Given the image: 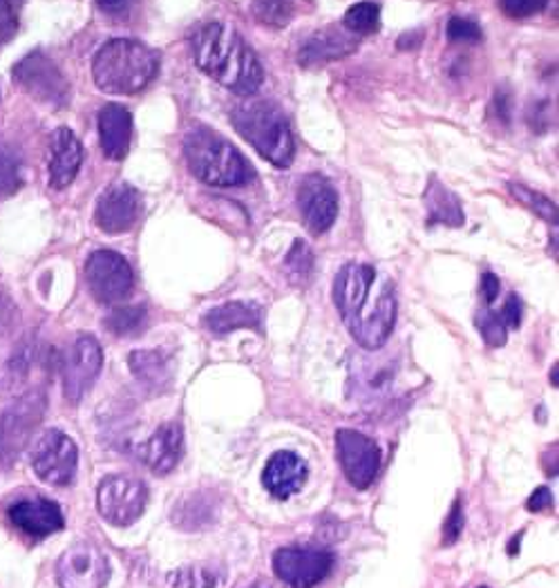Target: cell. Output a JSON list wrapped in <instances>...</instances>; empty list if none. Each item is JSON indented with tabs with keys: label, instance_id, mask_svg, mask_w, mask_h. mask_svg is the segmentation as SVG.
I'll use <instances>...</instances> for the list:
<instances>
[{
	"label": "cell",
	"instance_id": "obj_1",
	"mask_svg": "<svg viewBox=\"0 0 559 588\" xmlns=\"http://www.w3.org/2000/svg\"><path fill=\"white\" fill-rule=\"evenodd\" d=\"M334 304L358 345L368 351L385 347L396 323V293L374 266L345 264L334 280Z\"/></svg>",
	"mask_w": 559,
	"mask_h": 588
},
{
	"label": "cell",
	"instance_id": "obj_2",
	"mask_svg": "<svg viewBox=\"0 0 559 588\" xmlns=\"http://www.w3.org/2000/svg\"><path fill=\"white\" fill-rule=\"evenodd\" d=\"M195 65L237 97H251L264 82V70L239 34L222 23H209L192 34Z\"/></svg>",
	"mask_w": 559,
	"mask_h": 588
},
{
	"label": "cell",
	"instance_id": "obj_3",
	"mask_svg": "<svg viewBox=\"0 0 559 588\" xmlns=\"http://www.w3.org/2000/svg\"><path fill=\"white\" fill-rule=\"evenodd\" d=\"M157 72L159 54L135 38H112L92 59L95 84L108 95H137Z\"/></svg>",
	"mask_w": 559,
	"mask_h": 588
},
{
	"label": "cell",
	"instance_id": "obj_4",
	"mask_svg": "<svg viewBox=\"0 0 559 588\" xmlns=\"http://www.w3.org/2000/svg\"><path fill=\"white\" fill-rule=\"evenodd\" d=\"M184 157L188 171L209 186L231 188L245 186L253 179V168L243 152L207 126H197L186 133Z\"/></svg>",
	"mask_w": 559,
	"mask_h": 588
},
{
	"label": "cell",
	"instance_id": "obj_5",
	"mask_svg": "<svg viewBox=\"0 0 559 588\" xmlns=\"http://www.w3.org/2000/svg\"><path fill=\"white\" fill-rule=\"evenodd\" d=\"M233 128L245 137L260 157L275 168H289L296 157V141L287 116L271 101H245L231 110Z\"/></svg>",
	"mask_w": 559,
	"mask_h": 588
},
{
	"label": "cell",
	"instance_id": "obj_6",
	"mask_svg": "<svg viewBox=\"0 0 559 588\" xmlns=\"http://www.w3.org/2000/svg\"><path fill=\"white\" fill-rule=\"evenodd\" d=\"M48 410L44 389H32L0 414V465L12 467L29 446L34 429Z\"/></svg>",
	"mask_w": 559,
	"mask_h": 588
},
{
	"label": "cell",
	"instance_id": "obj_7",
	"mask_svg": "<svg viewBox=\"0 0 559 588\" xmlns=\"http://www.w3.org/2000/svg\"><path fill=\"white\" fill-rule=\"evenodd\" d=\"M86 283L99 304L124 302L135 287V276L128 260L114 251H95L86 262Z\"/></svg>",
	"mask_w": 559,
	"mask_h": 588
},
{
	"label": "cell",
	"instance_id": "obj_8",
	"mask_svg": "<svg viewBox=\"0 0 559 588\" xmlns=\"http://www.w3.org/2000/svg\"><path fill=\"white\" fill-rule=\"evenodd\" d=\"M78 450L76 443L61 429H48L32 446V467L50 486H70L76 477Z\"/></svg>",
	"mask_w": 559,
	"mask_h": 588
},
{
	"label": "cell",
	"instance_id": "obj_9",
	"mask_svg": "<svg viewBox=\"0 0 559 588\" xmlns=\"http://www.w3.org/2000/svg\"><path fill=\"white\" fill-rule=\"evenodd\" d=\"M148 503V490L141 481L124 475L105 477L97 490L99 515L112 526L135 524Z\"/></svg>",
	"mask_w": 559,
	"mask_h": 588
},
{
	"label": "cell",
	"instance_id": "obj_10",
	"mask_svg": "<svg viewBox=\"0 0 559 588\" xmlns=\"http://www.w3.org/2000/svg\"><path fill=\"white\" fill-rule=\"evenodd\" d=\"M103 367V349L95 336H78L61 361L65 401L76 405L95 385Z\"/></svg>",
	"mask_w": 559,
	"mask_h": 588
},
{
	"label": "cell",
	"instance_id": "obj_11",
	"mask_svg": "<svg viewBox=\"0 0 559 588\" xmlns=\"http://www.w3.org/2000/svg\"><path fill=\"white\" fill-rule=\"evenodd\" d=\"M57 579L61 588H103L110 579V564L92 541H76L59 558Z\"/></svg>",
	"mask_w": 559,
	"mask_h": 588
},
{
	"label": "cell",
	"instance_id": "obj_12",
	"mask_svg": "<svg viewBox=\"0 0 559 588\" xmlns=\"http://www.w3.org/2000/svg\"><path fill=\"white\" fill-rule=\"evenodd\" d=\"M336 452L347 481L358 490H368L381 467V450L376 441L363 433H356V429H338Z\"/></svg>",
	"mask_w": 559,
	"mask_h": 588
},
{
	"label": "cell",
	"instance_id": "obj_13",
	"mask_svg": "<svg viewBox=\"0 0 559 588\" xmlns=\"http://www.w3.org/2000/svg\"><path fill=\"white\" fill-rule=\"evenodd\" d=\"M12 76L25 92L36 97L38 101L52 105L67 103L70 86L65 82V76L57 67V63L48 59L44 52H34L25 57L21 63H16Z\"/></svg>",
	"mask_w": 559,
	"mask_h": 588
},
{
	"label": "cell",
	"instance_id": "obj_14",
	"mask_svg": "<svg viewBox=\"0 0 559 588\" xmlns=\"http://www.w3.org/2000/svg\"><path fill=\"white\" fill-rule=\"evenodd\" d=\"M334 568V558L315 548H280L273 555L275 575L291 588H313Z\"/></svg>",
	"mask_w": 559,
	"mask_h": 588
},
{
	"label": "cell",
	"instance_id": "obj_15",
	"mask_svg": "<svg viewBox=\"0 0 559 588\" xmlns=\"http://www.w3.org/2000/svg\"><path fill=\"white\" fill-rule=\"evenodd\" d=\"M298 209L309 233L323 235L338 217V190L323 175H307L298 186Z\"/></svg>",
	"mask_w": 559,
	"mask_h": 588
},
{
	"label": "cell",
	"instance_id": "obj_16",
	"mask_svg": "<svg viewBox=\"0 0 559 588\" xmlns=\"http://www.w3.org/2000/svg\"><path fill=\"white\" fill-rule=\"evenodd\" d=\"M141 215V195L131 184H112L97 202L95 222L103 233L131 230Z\"/></svg>",
	"mask_w": 559,
	"mask_h": 588
},
{
	"label": "cell",
	"instance_id": "obj_17",
	"mask_svg": "<svg viewBox=\"0 0 559 588\" xmlns=\"http://www.w3.org/2000/svg\"><path fill=\"white\" fill-rule=\"evenodd\" d=\"M10 522L34 539H44L65 526L59 503L46 497L21 499L10 508Z\"/></svg>",
	"mask_w": 559,
	"mask_h": 588
},
{
	"label": "cell",
	"instance_id": "obj_18",
	"mask_svg": "<svg viewBox=\"0 0 559 588\" xmlns=\"http://www.w3.org/2000/svg\"><path fill=\"white\" fill-rule=\"evenodd\" d=\"M182 456H184V433L179 423H164L139 448V459L157 477L173 473Z\"/></svg>",
	"mask_w": 559,
	"mask_h": 588
},
{
	"label": "cell",
	"instance_id": "obj_19",
	"mask_svg": "<svg viewBox=\"0 0 559 588\" xmlns=\"http://www.w3.org/2000/svg\"><path fill=\"white\" fill-rule=\"evenodd\" d=\"M358 50V38L347 29H323L309 36L298 52V63L302 67H323L327 63L340 61Z\"/></svg>",
	"mask_w": 559,
	"mask_h": 588
},
{
	"label": "cell",
	"instance_id": "obj_20",
	"mask_svg": "<svg viewBox=\"0 0 559 588\" xmlns=\"http://www.w3.org/2000/svg\"><path fill=\"white\" fill-rule=\"evenodd\" d=\"M84 164V146L70 128H57L50 137V184L61 190L67 188Z\"/></svg>",
	"mask_w": 559,
	"mask_h": 588
},
{
	"label": "cell",
	"instance_id": "obj_21",
	"mask_svg": "<svg viewBox=\"0 0 559 588\" xmlns=\"http://www.w3.org/2000/svg\"><path fill=\"white\" fill-rule=\"evenodd\" d=\"M307 463L296 454V452H275L262 473V484L264 488L275 497V499H291L296 492H300V488L307 481Z\"/></svg>",
	"mask_w": 559,
	"mask_h": 588
},
{
	"label": "cell",
	"instance_id": "obj_22",
	"mask_svg": "<svg viewBox=\"0 0 559 588\" xmlns=\"http://www.w3.org/2000/svg\"><path fill=\"white\" fill-rule=\"evenodd\" d=\"M133 114L122 103H108L99 110V141L110 162H122L131 150Z\"/></svg>",
	"mask_w": 559,
	"mask_h": 588
},
{
	"label": "cell",
	"instance_id": "obj_23",
	"mask_svg": "<svg viewBox=\"0 0 559 588\" xmlns=\"http://www.w3.org/2000/svg\"><path fill=\"white\" fill-rule=\"evenodd\" d=\"M204 325L213 334H231L237 329H256L262 325V309L253 302H226L211 309L204 316Z\"/></svg>",
	"mask_w": 559,
	"mask_h": 588
},
{
	"label": "cell",
	"instance_id": "obj_24",
	"mask_svg": "<svg viewBox=\"0 0 559 588\" xmlns=\"http://www.w3.org/2000/svg\"><path fill=\"white\" fill-rule=\"evenodd\" d=\"M220 503L207 490L184 497L173 511V524L182 530H204L218 522Z\"/></svg>",
	"mask_w": 559,
	"mask_h": 588
},
{
	"label": "cell",
	"instance_id": "obj_25",
	"mask_svg": "<svg viewBox=\"0 0 559 588\" xmlns=\"http://www.w3.org/2000/svg\"><path fill=\"white\" fill-rule=\"evenodd\" d=\"M423 202L427 209V217H430L427 224L430 226H434V224H444L450 228L463 226L465 217H463L461 202L444 182H438L436 177H430V184L423 195Z\"/></svg>",
	"mask_w": 559,
	"mask_h": 588
},
{
	"label": "cell",
	"instance_id": "obj_26",
	"mask_svg": "<svg viewBox=\"0 0 559 588\" xmlns=\"http://www.w3.org/2000/svg\"><path fill=\"white\" fill-rule=\"evenodd\" d=\"M128 365H131V372L137 376V380H141L150 389H162L164 385L171 383V376H173L171 359L164 354V351H157V349L133 351V354L128 356Z\"/></svg>",
	"mask_w": 559,
	"mask_h": 588
},
{
	"label": "cell",
	"instance_id": "obj_27",
	"mask_svg": "<svg viewBox=\"0 0 559 588\" xmlns=\"http://www.w3.org/2000/svg\"><path fill=\"white\" fill-rule=\"evenodd\" d=\"M146 321H148V311L144 304L114 306L105 318V329L114 336H133L144 329Z\"/></svg>",
	"mask_w": 559,
	"mask_h": 588
},
{
	"label": "cell",
	"instance_id": "obj_28",
	"mask_svg": "<svg viewBox=\"0 0 559 588\" xmlns=\"http://www.w3.org/2000/svg\"><path fill=\"white\" fill-rule=\"evenodd\" d=\"M222 573L209 564H190L169 575L173 588H218Z\"/></svg>",
	"mask_w": 559,
	"mask_h": 588
},
{
	"label": "cell",
	"instance_id": "obj_29",
	"mask_svg": "<svg viewBox=\"0 0 559 588\" xmlns=\"http://www.w3.org/2000/svg\"><path fill=\"white\" fill-rule=\"evenodd\" d=\"M296 12V0H253L251 14L266 27H287Z\"/></svg>",
	"mask_w": 559,
	"mask_h": 588
},
{
	"label": "cell",
	"instance_id": "obj_30",
	"mask_svg": "<svg viewBox=\"0 0 559 588\" xmlns=\"http://www.w3.org/2000/svg\"><path fill=\"white\" fill-rule=\"evenodd\" d=\"M343 25L347 32L353 36H368L374 34L381 25V8L376 3H356L353 8L347 10Z\"/></svg>",
	"mask_w": 559,
	"mask_h": 588
},
{
	"label": "cell",
	"instance_id": "obj_31",
	"mask_svg": "<svg viewBox=\"0 0 559 588\" xmlns=\"http://www.w3.org/2000/svg\"><path fill=\"white\" fill-rule=\"evenodd\" d=\"M23 186L21 162L12 148L0 143V202L12 198Z\"/></svg>",
	"mask_w": 559,
	"mask_h": 588
},
{
	"label": "cell",
	"instance_id": "obj_32",
	"mask_svg": "<svg viewBox=\"0 0 559 588\" xmlns=\"http://www.w3.org/2000/svg\"><path fill=\"white\" fill-rule=\"evenodd\" d=\"M508 190H510V195L517 202H522L529 211H533L535 215H539L548 224L557 226V207H555V202H550L546 198V195H542L537 190H531V188H526L522 184H508Z\"/></svg>",
	"mask_w": 559,
	"mask_h": 588
},
{
	"label": "cell",
	"instance_id": "obj_33",
	"mask_svg": "<svg viewBox=\"0 0 559 588\" xmlns=\"http://www.w3.org/2000/svg\"><path fill=\"white\" fill-rule=\"evenodd\" d=\"M285 268L294 285H307L313 273V253L305 240H296L291 251L287 253Z\"/></svg>",
	"mask_w": 559,
	"mask_h": 588
},
{
	"label": "cell",
	"instance_id": "obj_34",
	"mask_svg": "<svg viewBox=\"0 0 559 588\" xmlns=\"http://www.w3.org/2000/svg\"><path fill=\"white\" fill-rule=\"evenodd\" d=\"M476 329L482 331L484 340L490 347H501L508 340V327L504 325L499 313H495L493 309H484L482 313H479V316H476Z\"/></svg>",
	"mask_w": 559,
	"mask_h": 588
},
{
	"label": "cell",
	"instance_id": "obj_35",
	"mask_svg": "<svg viewBox=\"0 0 559 588\" xmlns=\"http://www.w3.org/2000/svg\"><path fill=\"white\" fill-rule=\"evenodd\" d=\"M448 38L455 43H476L482 38V27H479L474 21L452 16L448 21Z\"/></svg>",
	"mask_w": 559,
	"mask_h": 588
},
{
	"label": "cell",
	"instance_id": "obj_36",
	"mask_svg": "<svg viewBox=\"0 0 559 588\" xmlns=\"http://www.w3.org/2000/svg\"><path fill=\"white\" fill-rule=\"evenodd\" d=\"M499 5L510 18H529L544 12L548 0H499Z\"/></svg>",
	"mask_w": 559,
	"mask_h": 588
},
{
	"label": "cell",
	"instance_id": "obj_37",
	"mask_svg": "<svg viewBox=\"0 0 559 588\" xmlns=\"http://www.w3.org/2000/svg\"><path fill=\"white\" fill-rule=\"evenodd\" d=\"M461 533H463V503H461V499H457L446 524H444V543L452 546L461 537Z\"/></svg>",
	"mask_w": 559,
	"mask_h": 588
},
{
	"label": "cell",
	"instance_id": "obj_38",
	"mask_svg": "<svg viewBox=\"0 0 559 588\" xmlns=\"http://www.w3.org/2000/svg\"><path fill=\"white\" fill-rule=\"evenodd\" d=\"M18 323V309L16 304L5 296L0 293V338L8 336Z\"/></svg>",
	"mask_w": 559,
	"mask_h": 588
},
{
	"label": "cell",
	"instance_id": "obj_39",
	"mask_svg": "<svg viewBox=\"0 0 559 588\" xmlns=\"http://www.w3.org/2000/svg\"><path fill=\"white\" fill-rule=\"evenodd\" d=\"M16 16L12 12L10 0H0V48H3L10 38L16 34Z\"/></svg>",
	"mask_w": 559,
	"mask_h": 588
},
{
	"label": "cell",
	"instance_id": "obj_40",
	"mask_svg": "<svg viewBox=\"0 0 559 588\" xmlns=\"http://www.w3.org/2000/svg\"><path fill=\"white\" fill-rule=\"evenodd\" d=\"M522 313H524V306H522V300H519L517 296H510L501 309V321L506 327L510 329H517L519 325H522Z\"/></svg>",
	"mask_w": 559,
	"mask_h": 588
},
{
	"label": "cell",
	"instance_id": "obj_41",
	"mask_svg": "<svg viewBox=\"0 0 559 588\" xmlns=\"http://www.w3.org/2000/svg\"><path fill=\"white\" fill-rule=\"evenodd\" d=\"M550 505H552V492H550V488L539 486V488L531 495L526 508H529L531 513H542V511H546V508H550Z\"/></svg>",
	"mask_w": 559,
	"mask_h": 588
},
{
	"label": "cell",
	"instance_id": "obj_42",
	"mask_svg": "<svg viewBox=\"0 0 559 588\" xmlns=\"http://www.w3.org/2000/svg\"><path fill=\"white\" fill-rule=\"evenodd\" d=\"M97 5L110 16H122L133 10L135 0H97Z\"/></svg>",
	"mask_w": 559,
	"mask_h": 588
},
{
	"label": "cell",
	"instance_id": "obj_43",
	"mask_svg": "<svg viewBox=\"0 0 559 588\" xmlns=\"http://www.w3.org/2000/svg\"><path fill=\"white\" fill-rule=\"evenodd\" d=\"M499 289H501V285H499V278L495 276V273H490V271L484 273V276H482V296H484L486 304H493L497 300Z\"/></svg>",
	"mask_w": 559,
	"mask_h": 588
},
{
	"label": "cell",
	"instance_id": "obj_44",
	"mask_svg": "<svg viewBox=\"0 0 559 588\" xmlns=\"http://www.w3.org/2000/svg\"><path fill=\"white\" fill-rule=\"evenodd\" d=\"M495 110H497V120L508 126L510 124V92L508 90H499L495 95Z\"/></svg>",
	"mask_w": 559,
	"mask_h": 588
},
{
	"label": "cell",
	"instance_id": "obj_45",
	"mask_svg": "<svg viewBox=\"0 0 559 588\" xmlns=\"http://www.w3.org/2000/svg\"><path fill=\"white\" fill-rule=\"evenodd\" d=\"M421 41H423L421 32H410V34L398 38V48H401V50H419Z\"/></svg>",
	"mask_w": 559,
	"mask_h": 588
},
{
	"label": "cell",
	"instance_id": "obj_46",
	"mask_svg": "<svg viewBox=\"0 0 559 588\" xmlns=\"http://www.w3.org/2000/svg\"><path fill=\"white\" fill-rule=\"evenodd\" d=\"M557 370H559V367L555 365V367H552V385H557Z\"/></svg>",
	"mask_w": 559,
	"mask_h": 588
},
{
	"label": "cell",
	"instance_id": "obj_47",
	"mask_svg": "<svg viewBox=\"0 0 559 588\" xmlns=\"http://www.w3.org/2000/svg\"><path fill=\"white\" fill-rule=\"evenodd\" d=\"M249 588H269V586L262 584V581H258V584H253V586H249Z\"/></svg>",
	"mask_w": 559,
	"mask_h": 588
}]
</instances>
